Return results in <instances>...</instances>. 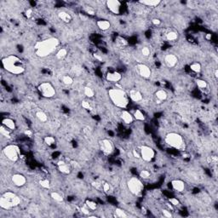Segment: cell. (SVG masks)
<instances>
[{"instance_id": "f5cc1de1", "label": "cell", "mask_w": 218, "mask_h": 218, "mask_svg": "<svg viewBox=\"0 0 218 218\" xmlns=\"http://www.w3.org/2000/svg\"><path fill=\"white\" fill-rule=\"evenodd\" d=\"M205 39L210 41V40L211 39V33H207V34L205 35Z\"/></svg>"}, {"instance_id": "3957f363", "label": "cell", "mask_w": 218, "mask_h": 218, "mask_svg": "<svg viewBox=\"0 0 218 218\" xmlns=\"http://www.w3.org/2000/svg\"><path fill=\"white\" fill-rule=\"evenodd\" d=\"M108 96L111 102L120 109H126L130 102L128 94L121 88H113L108 90Z\"/></svg>"}, {"instance_id": "cb8c5ba5", "label": "cell", "mask_w": 218, "mask_h": 218, "mask_svg": "<svg viewBox=\"0 0 218 218\" xmlns=\"http://www.w3.org/2000/svg\"><path fill=\"white\" fill-rule=\"evenodd\" d=\"M35 117L41 123H46L49 120V116L47 115V113L41 110H39L35 112Z\"/></svg>"}, {"instance_id": "d6986e66", "label": "cell", "mask_w": 218, "mask_h": 218, "mask_svg": "<svg viewBox=\"0 0 218 218\" xmlns=\"http://www.w3.org/2000/svg\"><path fill=\"white\" fill-rule=\"evenodd\" d=\"M120 119L122 120V122H124V124L125 125H130L132 123L134 122V117H133V114H131L130 112L125 110V109H123L122 112L120 113Z\"/></svg>"}, {"instance_id": "8fae6325", "label": "cell", "mask_w": 218, "mask_h": 218, "mask_svg": "<svg viewBox=\"0 0 218 218\" xmlns=\"http://www.w3.org/2000/svg\"><path fill=\"white\" fill-rule=\"evenodd\" d=\"M136 72L137 73L144 79H148L152 76V70L147 64L138 63L136 65Z\"/></svg>"}, {"instance_id": "ffe728a7", "label": "cell", "mask_w": 218, "mask_h": 218, "mask_svg": "<svg viewBox=\"0 0 218 218\" xmlns=\"http://www.w3.org/2000/svg\"><path fill=\"white\" fill-rule=\"evenodd\" d=\"M1 123H2L3 126H4L8 130H10V131H14L16 130V121L11 118H3Z\"/></svg>"}, {"instance_id": "5bb4252c", "label": "cell", "mask_w": 218, "mask_h": 218, "mask_svg": "<svg viewBox=\"0 0 218 218\" xmlns=\"http://www.w3.org/2000/svg\"><path fill=\"white\" fill-rule=\"evenodd\" d=\"M106 80L110 83H117L122 80V74L118 71H108L106 73Z\"/></svg>"}, {"instance_id": "ac0fdd59", "label": "cell", "mask_w": 218, "mask_h": 218, "mask_svg": "<svg viewBox=\"0 0 218 218\" xmlns=\"http://www.w3.org/2000/svg\"><path fill=\"white\" fill-rule=\"evenodd\" d=\"M154 97H155L156 103L160 104V103L165 102L168 99V93H167V91L165 90L159 89V90H157L154 92Z\"/></svg>"}, {"instance_id": "277c9868", "label": "cell", "mask_w": 218, "mask_h": 218, "mask_svg": "<svg viewBox=\"0 0 218 218\" xmlns=\"http://www.w3.org/2000/svg\"><path fill=\"white\" fill-rule=\"evenodd\" d=\"M164 141L167 146L179 151H185L186 143L183 136L177 132H169L164 135Z\"/></svg>"}, {"instance_id": "4fadbf2b", "label": "cell", "mask_w": 218, "mask_h": 218, "mask_svg": "<svg viewBox=\"0 0 218 218\" xmlns=\"http://www.w3.org/2000/svg\"><path fill=\"white\" fill-rule=\"evenodd\" d=\"M11 182L14 184V186L17 187H22L26 184L27 180H26V177L22 174L16 173L12 175Z\"/></svg>"}, {"instance_id": "f35d334b", "label": "cell", "mask_w": 218, "mask_h": 218, "mask_svg": "<svg viewBox=\"0 0 218 218\" xmlns=\"http://www.w3.org/2000/svg\"><path fill=\"white\" fill-rule=\"evenodd\" d=\"M12 131H10V130H8L7 128H5L4 126L1 125V127H0V134L2 136L6 138H10V133Z\"/></svg>"}, {"instance_id": "db71d44e", "label": "cell", "mask_w": 218, "mask_h": 218, "mask_svg": "<svg viewBox=\"0 0 218 218\" xmlns=\"http://www.w3.org/2000/svg\"><path fill=\"white\" fill-rule=\"evenodd\" d=\"M95 58H96V60H98V61H102V58L101 57V56H100V55H98V54H95Z\"/></svg>"}, {"instance_id": "9a60e30c", "label": "cell", "mask_w": 218, "mask_h": 218, "mask_svg": "<svg viewBox=\"0 0 218 218\" xmlns=\"http://www.w3.org/2000/svg\"><path fill=\"white\" fill-rule=\"evenodd\" d=\"M56 165H57L58 170L61 174H63V175H69L72 172V170H73L70 163H68V162H67L66 160H63V159L58 161Z\"/></svg>"}, {"instance_id": "7402d4cb", "label": "cell", "mask_w": 218, "mask_h": 218, "mask_svg": "<svg viewBox=\"0 0 218 218\" xmlns=\"http://www.w3.org/2000/svg\"><path fill=\"white\" fill-rule=\"evenodd\" d=\"M57 16L59 19L61 20V21H63L64 23H70L72 21H73V16H71L70 14L67 12V11H64V10H61L57 13Z\"/></svg>"}, {"instance_id": "7dc6e473", "label": "cell", "mask_w": 218, "mask_h": 218, "mask_svg": "<svg viewBox=\"0 0 218 218\" xmlns=\"http://www.w3.org/2000/svg\"><path fill=\"white\" fill-rule=\"evenodd\" d=\"M85 13L87 15H89V16H95L96 15V12H95V10H94L92 7H87V8H85Z\"/></svg>"}, {"instance_id": "11a10c76", "label": "cell", "mask_w": 218, "mask_h": 218, "mask_svg": "<svg viewBox=\"0 0 218 218\" xmlns=\"http://www.w3.org/2000/svg\"><path fill=\"white\" fill-rule=\"evenodd\" d=\"M214 75H215L216 78H218V70L217 69H215V74H214Z\"/></svg>"}, {"instance_id": "c3c4849f", "label": "cell", "mask_w": 218, "mask_h": 218, "mask_svg": "<svg viewBox=\"0 0 218 218\" xmlns=\"http://www.w3.org/2000/svg\"><path fill=\"white\" fill-rule=\"evenodd\" d=\"M131 154H132V156L135 158V159H141V154H140V152H139V150H137V149H134V150H132Z\"/></svg>"}, {"instance_id": "681fc988", "label": "cell", "mask_w": 218, "mask_h": 218, "mask_svg": "<svg viewBox=\"0 0 218 218\" xmlns=\"http://www.w3.org/2000/svg\"><path fill=\"white\" fill-rule=\"evenodd\" d=\"M118 40H119V42L120 43V45H122L123 46H126V45H128V41H127L126 39H124V38L119 37Z\"/></svg>"}, {"instance_id": "f1b7e54d", "label": "cell", "mask_w": 218, "mask_h": 218, "mask_svg": "<svg viewBox=\"0 0 218 218\" xmlns=\"http://www.w3.org/2000/svg\"><path fill=\"white\" fill-rule=\"evenodd\" d=\"M61 83H63L64 85H66V86H70L72 84H73L74 83L73 78L72 77V76H70V75H68V74L63 75V76L61 77Z\"/></svg>"}, {"instance_id": "74e56055", "label": "cell", "mask_w": 218, "mask_h": 218, "mask_svg": "<svg viewBox=\"0 0 218 218\" xmlns=\"http://www.w3.org/2000/svg\"><path fill=\"white\" fill-rule=\"evenodd\" d=\"M44 141L46 145H48L49 147H52L53 145L55 144V138L51 135H47L44 138Z\"/></svg>"}, {"instance_id": "ba28073f", "label": "cell", "mask_w": 218, "mask_h": 218, "mask_svg": "<svg viewBox=\"0 0 218 218\" xmlns=\"http://www.w3.org/2000/svg\"><path fill=\"white\" fill-rule=\"evenodd\" d=\"M139 152L141 154V159L144 162L150 163L154 160L156 156V152L154 148L148 145H141L139 148Z\"/></svg>"}, {"instance_id": "836d02e7", "label": "cell", "mask_w": 218, "mask_h": 218, "mask_svg": "<svg viewBox=\"0 0 218 218\" xmlns=\"http://www.w3.org/2000/svg\"><path fill=\"white\" fill-rule=\"evenodd\" d=\"M114 214H115L116 217L126 218L129 216V215L126 213V211L121 208H116L115 211H114Z\"/></svg>"}, {"instance_id": "30bf717a", "label": "cell", "mask_w": 218, "mask_h": 218, "mask_svg": "<svg viewBox=\"0 0 218 218\" xmlns=\"http://www.w3.org/2000/svg\"><path fill=\"white\" fill-rule=\"evenodd\" d=\"M106 6L107 10L114 15H119L121 13L122 3L119 0H107L106 2Z\"/></svg>"}, {"instance_id": "6da1fadb", "label": "cell", "mask_w": 218, "mask_h": 218, "mask_svg": "<svg viewBox=\"0 0 218 218\" xmlns=\"http://www.w3.org/2000/svg\"><path fill=\"white\" fill-rule=\"evenodd\" d=\"M1 62L3 69L12 75H21L26 72L25 65L21 59L15 54H10L3 57Z\"/></svg>"}, {"instance_id": "52a82bcc", "label": "cell", "mask_w": 218, "mask_h": 218, "mask_svg": "<svg viewBox=\"0 0 218 218\" xmlns=\"http://www.w3.org/2000/svg\"><path fill=\"white\" fill-rule=\"evenodd\" d=\"M38 90L43 97L45 98H52L56 95V90L54 85L50 82H43L39 83Z\"/></svg>"}, {"instance_id": "f907efd6", "label": "cell", "mask_w": 218, "mask_h": 218, "mask_svg": "<svg viewBox=\"0 0 218 218\" xmlns=\"http://www.w3.org/2000/svg\"><path fill=\"white\" fill-rule=\"evenodd\" d=\"M32 13H33V10H32V8H29V9H27V10H26V16H27V18L32 17Z\"/></svg>"}, {"instance_id": "2e32d148", "label": "cell", "mask_w": 218, "mask_h": 218, "mask_svg": "<svg viewBox=\"0 0 218 218\" xmlns=\"http://www.w3.org/2000/svg\"><path fill=\"white\" fill-rule=\"evenodd\" d=\"M129 98L134 102H141L143 101V95L141 91L136 89H132L128 94Z\"/></svg>"}, {"instance_id": "9c48e42d", "label": "cell", "mask_w": 218, "mask_h": 218, "mask_svg": "<svg viewBox=\"0 0 218 218\" xmlns=\"http://www.w3.org/2000/svg\"><path fill=\"white\" fill-rule=\"evenodd\" d=\"M99 147L100 150L102 151V154L106 156L111 155L114 152V145L112 143V141L107 138L102 139L99 141Z\"/></svg>"}, {"instance_id": "d590c367", "label": "cell", "mask_w": 218, "mask_h": 218, "mask_svg": "<svg viewBox=\"0 0 218 218\" xmlns=\"http://www.w3.org/2000/svg\"><path fill=\"white\" fill-rule=\"evenodd\" d=\"M39 185H40L43 188H45V189H50V186H51L50 180L46 179V178L39 180Z\"/></svg>"}, {"instance_id": "484cf974", "label": "cell", "mask_w": 218, "mask_h": 218, "mask_svg": "<svg viewBox=\"0 0 218 218\" xmlns=\"http://www.w3.org/2000/svg\"><path fill=\"white\" fill-rule=\"evenodd\" d=\"M178 32L176 31H169L165 33V39L168 42H175L178 39Z\"/></svg>"}, {"instance_id": "e575fe53", "label": "cell", "mask_w": 218, "mask_h": 218, "mask_svg": "<svg viewBox=\"0 0 218 218\" xmlns=\"http://www.w3.org/2000/svg\"><path fill=\"white\" fill-rule=\"evenodd\" d=\"M139 177L141 180H148L151 178V172L148 170H141L139 172Z\"/></svg>"}, {"instance_id": "83f0119b", "label": "cell", "mask_w": 218, "mask_h": 218, "mask_svg": "<svg viewBox=\"0 0 218 218\" xmlns=\"http://www.w3.org/2000/svg\"><path fill=\"white\" fill-rule=\"evenodd\" d=\"M50 198H51L54 201L57 203H62L64 201V197L61 194V192H56V191H53L50 192Z\"/></svg>"}, {"instance_id": "d4e9b609", "label": "cell", "mask_w": 218, "mask_h": 218, "mask_svg": "<svg viewBox=\"0 0 218 218\" xmlns=\"http://www.w3.org/2000/svg\"><path fill=\"white\" fill-rule=\"evenodd\" d=\"M133 117H134L135 120L140 121V122H143L146 120V116L141 109H135L133 112Z\"/></svg>"}, {"instance_id": "7c38bea8", "label": "cell", "mask_w": 218, "mask_h": 218, "mask_svg": "<svg viewBox=\"0 0 218 218\" xmlns=\"http://www.w3.org/2000/svg\"><path fill=\"white\" fill-rule=\"evenodd\" d=\"M164 64L166 65V67L169 68H174L177 67V65L179 62V59L177 54H172V53H169L166 54L164 57Z\"/></svg>"}, {"instance_id": "bcb514c9", "label": "cell", "mask_w": 218, "mask_h": 218, "mask_svg": "<svg viewBox=\"0 0 218 218\" xmlns=\"http://www.w3.org/2000/svg\"><path fill=\"white\" fill-rule=\"evenodd\" d=\"M151 22H152V24H153L154 26H159L162 24V21H161L159 18H153L152 21H151Z\"/></svg>"}, {"instance_id": "7bdbcfd3", "label": "cell", "mask_w": 218, "mask_h": 218, "mask_svg": "<svg viewBox=\"0 0 218 218\" xmlns=\"http://www.w3.org/2000/svg\"><path fill=\"white\" fill-rule=\"evenodd\" d=\"M81 106H82L83 108L86 109V110H92L91 104H90V102H89V101H86V100H84V101L82 102V103H81Z\"/></svg>"}, {"instance_id": "b9f144b4", "label": "cell", "mask_w": 218, "mask_h": 218, "mask_svg": "<svg viewBox=\"0 0 218 218\" xmlns=\"http://www.w3.org/2000/svg\"><path fill=\"white\" fill-rule=\"evenodd\" d=\"M168 202L173 205L175 208L176 207H179L180 205H181L180 200L178 199H177V198H170V199H168Z\"/></svg>"}, {"instance_id": "f546056e", "label": "cell", "mask_w": 218, "mask_h": 218, "mask_svg": "<svg viewBox=\"0 0 218 218\" xmlns=\"http://www.w3.org/2000/svg\"><path fill=\"white\" fill-rule=\"evenodd\" d=\"M83 95L86 96L88 99H92L95 97V90L90 86H84L83 87Z\"/></svg>"}, {"instance_id": "1f68e13d", "label": "cell", "mask_w": 218, "mask_h": 218, "mask_svg": "<svg viewBox=\"0 0 218 218\" xmlns=\"http://www.w3.org/2000/svg\"><path fill=\"white\" fill-rule=\"evenodd\" d=\"M84 204L87 205V207L90 209L91 211H96L97 208H98L97 203L95 202L94 200H91V199H86Z\"/></svg>"}, {"instance_id": "d6a6232c", "label": "cell", "mask_w": 218, "mask_h": 218, "mask_svg": "<svg viewBox=\"0 0 218 218\" xmlns=\"http://www.w3.org/2000/svg\"><path fill=\"white\" fill-rule=\"evenodd\" d=\"M190 70L192 71L195 73H199L201 70H202V66L199 62H193L190 65Z\"/></svg>"}, {"instance_id": "7a4b0ae2", "label": "cell", "mask_w": 218, "mask_h": 218, "mask_svg": "<svg viewBox=\"0 0 218 218\" xmlns=\"http://www.w3.org/2000/svg\"><path fill=\"white\" fill-rule=\"evenodd\" d=\"M59 45H60V40L54 37L38 41L34 45L35 54L40 58L47 57L48 55L54 52L55 50H57Z\"/></svg>"}, {"instance_id": "5b68a950", "label": "cell", "mask_w": 218, "mask_h": 218, "mask_svg": "<svg viewBox=\"0 0 218 218\" xmlns=\"http://www.w3.org/2000/svg\"><path fill=\"white\" fill-rule=\"evenodd\" d=\"M126 185L130 192L136 197L141 196L142 191L144 189V184L141 182V179L136 177H132L129 178Z\"/></svg>"}, {"instance_id": "44dd1931", "label": "cell", "mask_w": 218, "mask_h": 218, "mask_svg": "<svg viewBox=\"0 0 218 218\" xmlns=\"http://www.w3.org/2000/svg\"><path fill=\"white\" fill-rule=\"evenodd\" d=\"M96 26L101 31L106 32V31L111 28L112 25H111V22L109 21L108 20H98L96 21Z\"/></svg>"}, {"instance_id": "60d3db41", "label": "cell", "mask_w": 218, "mask_h": 218, "mask_svg": "<svg viewBox=\"0 0 218 218\" xmlns=\"http://www.w3.org/2000/svg\"><path fill=\"white\" fill-rule=\"evenodd\" d=\"M80 211L83 213V215L88 216L89 217H92V216L90 215V213H91L92 211H91L90 209L87 207V205H85V204H83V206H81L80 207Z\"/></svg>"}, {"instance_id": "ee69618b", "label": "cell", "mask_w": 218, "mask_h": 218, "mask_svg": "<svg viewBox=\"0 0 218 218\" xmlns=\"http://www.w3.org/2000/svg\"><path fill=\"white\" fill-rule=\"evenodd\" d=\"M162 214L164 217L167 218H171L173 217V214H172V211L168 210V209H163L162 210Z\"/></svg>"}, {"instance_id": "816d5d0a", "label": "cell", "mask_w": 218, "mask_h": 218, "mask_svg": "<svg viewBox=\"0 0 218 218\" xmlns=\"http://www.w3.org/2000/svg\"><path fill=\"white\" fill-rule=\"evenodd\" d=\"M24 134H25L26 136H28V137H32L33 133H32V131L31 130H26L24 131Z\"/></svg>"}, {"instance_id": "f6af8a7d", "label": "cell", "mask_w": 218, "mask_h": 218, "mask_svg": "<svg viewBox=\"0 0 218 218\" xmlns=\"http://www.w3.org/2000/svg\"><path fill=\"white\" fill-rule=\"evenodd\" d=\"M91 185L96 190H102V182H99L97 181H95V182L91 183Z\"/></svg>"}, {"instance_id": "8d00e7d4", "label": "cell", "mask_w": 218, "mask_h": 218, "mask_svg": "<svg viewBox=\"0 0 218 218\" xmlns=\"http://www.w3.org/2000/svg\"><path fill=\"white\" fill-rule=\"evenodd\" d=\"M141 54L143 57H149L152 54V50H151L150 47L148 46H143L141 49Z\"/></svg>"}, {"instance_id": "8992f818", "label": "cell", "mask_w": 218, "mask_h": 218, "mask_svg": "<svg viewBox=\"0 0 218 218\" xmlns=\"http://www.w3.org/2000/svg\"><path fill=\"white\" fill-rule=\"evenodd\" d=\"M3 155L12 163H16L21 158V150L18 146L15 144L6 145L2 150Z\"/></svg>"}, {"instance_id": "4316f807", "label": "cell", "mask_w": 218, "mask_h": 218, "mask_svg": "<svg viewBox=\"0 0 218 218\" xmlns=\"http://www.w3.org/2000/svg\"><path fill=\"white\" fill-rule=\"evenodd\" d=\"M68 50L67 48H60L58 49L57 51L55 52V58L57 60H63L64 58L67 57Z\"/></svg>"}, {"instance_id": "4dcf8cb0", "label": "cell", "mask_w": 218, "mask_h": 218, "mask_svg": "<svg viewBox=\"0 0 218 218\" xmlns=\"http://www.w3.org/2000/svg\"><path fill=\"white\" fill-rule=\"evenodd\" d=\"M196 85L198 86V88H199L200 90H205L208 88V83L205 80V79H202V78H197L195 80Z\"/></svg>"}, {"instance_id": "603a6c76", "label": "cell", "mask_w": 218, "mask_h": 218, "mask_svg": "<svg viewBox=\"0 0 218 218\" xmlns=\"http://www.w3.org/2000/svg\"><path fill=\"white\" fill-rule=\"evenodd\" d=\"M161 3H162L161 0H140V1H138V3H140L141 5L146 7H151V8L158 7Z\"/></svg>"}, {"instance_id": "e0dca14e", "label": "cell", "mask_w": 218, "mask_h": 218, "mask_svg": "<svg viewBox=\"0 0 218 218\" xmlns=\"http://www.w3.org/2000/svg\"><path fill=\"white\" fill-rule=\"evenodd\" d=\"M171 187L176 192H182L186 189V184L181 179H174L171 181Z\"/></svg>"}, {"instance_id": "ab89813d", "label": "cell", "mask_w": 218, "mask_h": 218, "mask_svg": "<svg viewBox=\"0 0 218 218\" xmlns=\"http://www.w3.org/2000/svg\"><path fill=\"white\" fill-rule=\"evenodd\" d=\"M102 191L107 194H109L112 192V187H111V184L107 182H102Z\"/></svg>"}]
</instances>
